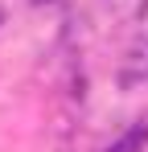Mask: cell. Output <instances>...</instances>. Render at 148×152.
I'll return each instance as SVG.
<instances>
[{"mask_svg":"<svg viewBox=\"0 0 148 152\" xmlns=\"http://www.w3.org/2000/svg\"><path fill=\"white\" fill-rule=\"evenodd\" d=\"M123 86H136V82H148V37L136 45V50L127 53V62H123V74H119Z\"/></svg>","mask_w":148,"mask_h":152,"instance_id":"1","label":"cell"},{"mask_svg":"<svg viewBox=\"0 0 148 152\" xmlns=\"http://www.w3.org/2000/svg\"><path fill=\"white\" fill-rule=\"evenodd\" d=\"M144 144H148V119H136V124L127 127V132H123L107 152H140Z\"/></svg>","mask_w":148,"mask_h":152,"instance_id":"2","label":"cell"},{"mask_svg":"<svg viewBox=\"0 0 148 152\" xmlns=\"http://www.w3.org/2000/svg\"><path fill=\"white\" fill-rule=\"evenodd\" d=\"M0 21H4V17H0Z\"/></svg>","mask_w":148,"mask_h":152,"instance_id":"3","label":"cell"}]
</instances>
